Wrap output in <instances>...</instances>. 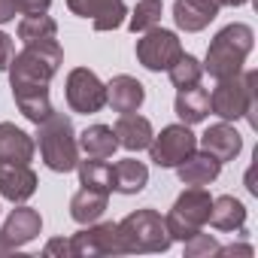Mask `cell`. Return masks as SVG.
Masks as SVG:
<instances>
[{
  "instance_id": "9",
  "label": "cell",
  "mask_w": 258,
  "mask_h": 258,
  "mask_svg": "<svg viewBox=\"0 0 258 258\" xmlns=\"http://www.w3.org/2000/svg\"><path fill=\"white\" fill-rule=\"evenodd\" d=\"M198 149V137L191 134L188 124H167L158 137L149 143V158L158 167H176Z\"/></svg>"
},
{
  "instance_id": "10",
  "label": "cell",
  "mask_w": 258,
  "mask_h": 258,
  "mask_svg": "<svg viewBox=\"0 0 258 258\" xmlns=\"http://www.w3.org/2000/svg\"><path fill=\"white\" fill-rule=\"evenodd\" d=\"M179 55H182V43L173 31L152 28V31L143 34V40H137V61L152 73L170 70Z\"/></svg>"
},
{
  "instance_id": "28",
  "label": "cell",
  "mask_w": 258,
  "mask_h": 258,
  "mask_svg": "<svg viewBox=\"0 0 258 258\" xmlns=\"http://www.w3.org/2000/svg\"><path fill=\"white\" fill-rule=\"evenodd\" d=\"M161 16H164V4H161V0H140V4L134 7V13H131L127 28H131L134 34H146V31L158 28Z\"/></svg>"
},
{
  "instance_id": "19",
  "label": "cell",
  "mask_w": 258,
  "mask_h": 258,
  "mask_svg": "<svg viewBox=\"0 0 258 258\" xmlns=\"http://www.w3.org/2000/svg\"><path fill=\"white\" fill-rule=\"evenodd\" d=\"M222 170V161L213 158L210 152H191L182 164H176V176L182 185H210Z\"/></svg>"
},
{
  "instance_id": "4",
  "label": "cell",
  "mask_w": 258,
  "mask_h": 258,
  "mask_svg": "<svg viewBox=\"0 0 258 258\" xmlns=\"http://www.w3.org/2000/svg\"><path fill=\"white\" fill-rule=\"evenodd\" d=\"M255 85H258V73L246 70L237 73L231 79H219V85L210 94V109L222 118V121H237V118H249L252 127H258L255 118Z\"/></svg>"
},
{
  "instance_id": "11",
  "label": "cell",
  "mask_w": 258,
  "mask_h": 258,
  "mask_svg": "<svg viewBox=\"0 0 258 258\" xmlns=\"http://www.w3.org/2000/svg\"><path fill=\"white\" fill-rule=\"evenodd\" d=\"M43 231V219L34 207H16L10 213V219L0 228V255H7L19 246H28L34 237H40Z\"/></svg>"
},
{
  "instance_id": "36",
  "label": "cell",
  "mask_w": 258,
  "mask_h": 258,
  "mask_svg": "<svg viewBox=\"0 0 258 258\" xmlns=\"http://www.w3.org/2000/svg\"><path fill=\"white\" fill-rule=\"evenodd\" d=\"M243 4H249V0H225V7H243Z\"/></svg>"
},
{
  "instance_id": "16",
  "label": "cell",
  "mask_w": 258,
  "mask_h": 258,
  "mask_svg": "<svg viewBox=\"0 0 258 258\" xmlns=\"http://www.w3.org/2000/svg\"><path fill=\"white\" fill-rule=\"evenodd\" d=\"M143 100H146V88H143L140 79L127 76V73L109 79V85H106V103L115 112H137L143 106Z\"/></svg>"
},
{
  "instance_id": "3",
  "label": "cell",
  "mask_w": 258,
  "mask_h": 258,
  "mask_svg": "<svg viewBox=\"0 0 258 258\" xmlns=\"http://www.w3.org/2000/svg\"><path fill=\"white\" fill-rule=\"evenodd\" d=\"M64 61V52L58 46V40H43V43H25V49L19 55H13L10 61V85L22 88V85H49L52 76L58 73Z\"/></svg>"
},
{
  "instance_id": "32",
  "label": "cell",
  "mask_w": 258,
  "mask_h": 258,
  "mask_svg": "<svg viewBox=\"0 0 258 258\" xmlns=\"http://www.w3.org/2000/svg\"><path fill=\"white\" fill-rule=\"evenodd\" d=\"M13 55H16L13 37H10V34H4V31H0V70H7V67H10Z\"/></svg>"
},
{
  "instance_id": "1",
  "label": "cell",
  "mask_w": 258,
  "mask_h": 258,
  "mask_svg": "<svg viewBox=\"0 0 258 258\" xmlns=\"http://www.w3.org/2000/svg\"><path fill=\"white\" fill-rule=\"evenodd\" d=\"M252 46H255L252 28L234 22V25L222 28V31L213 37V43H210V49H207L204 70H207L216 82H219V79H231V76L243 73V64H246Z\"/></svg>"
},
{
  "instance_id": "35",
  "label": "cell",
  "mask_w": 258,
  "mask_h": 258,
  "mask_svg": "<svg viewBox=\"0 0 258 258\" xmlns=\"http://www.w3.org/2000/svg\"><path fill=\"white\" fill-rule=\"evenodd\" d=\"M219 255H252V246H243V243H237V246H222Z\"/></svg>"
},
{
  "instance_id": "15",
  "label": "cell",
  "mask_w": 258,
  "mask_h": 258,
  "mask_svg": "<svg viewBox=\"0 0 258 258\" xmlns=\"http://www.w3.org/2000/svg\"><path fill=\"white\" fill-rule=\"evenodd\" d=\"M201 149L210 152V155L219 158V161H234V158L240 155V149H243V137H240V131H237L234 124L219 121V124H210L207 131H204Z\"/></svg>"
},
{
  "instance_id": "31",
  "label": "cell",
  "mask_w": 258,
  "mask_h": 258,
  "mask_svg": "<svg viewBox=\"0 0 258 258\" xmlns=\"http://www.w3.org/2000/svg\"><path fill=\"white\" fill-rule=\"evenodd\" d=\"M52 7V0H16V10L25 13V16H37V13H46Z\"/></svg>"
},
{
  "instance_id": "2",
  "label": "cell",
  "mask_w": 258,
  "mask_h": 258,
  "mask_svg": "<svg viewBox=\"0 0 258 258\" xmlns=\"http://www.w3.org/2000/svg\"><path fill=\"white\" fill-rule=\"evenodd\" d=\"M37 131V146H40V155L46 161L49 170L55 173H70L76 170L79 164V143H76V134H73V121L64 115V112H55L49 118H43Z\"/></svg>"
},
{
  "instance_id": "30",
  "label": "cell",
  "mask_w": 258,
  "mask_h": 258,
  "mask_svg": "<svg viewBox=\"0 0 258 258\" xmlns=\"http://www.w3.org/2000/svg\"><path fill=\"white\" fill-rule=\"evenodd\" d=\"M219 249H222L219 240L213 234H204V231H198L185 240V255L188 258H210V255H219Z\"/></svg>"
},
{
  "instance_id": "22",
  "label": "cell",
  "mask_w": 258,
  "mask_h": 258,
  "mask_svg": "<svg viewBox=\"0 0 258 258\" xmlns=\"http://www.w3.org/2000/svg\"><path fill=\"white\" fill-rule=\"evenodd\" d=\"M207 222L216 231H243V225H246V207L234 195L213 198V207H210V219Z\"/></svg>"
},
{
  "instance_id": "23",
  "label": "cell",
  "mask_w": 258,
  "mask_h": 258,
  "mask_svg": "<svg viewBox=\"0 0 258 258\" xmlns=\"http://www.w3.org/2000/svg\"><path fill=\"white\" fill-rule=\"evenodd\" d=\"M149 182V167L137 158H124L118 164H112V188L121 195H137L143 191Z\"/></svg>"
},
{
  "instance_id": "29",
  "label": "cell",
  "mask_w": 258,
  "mask_h": 258,
  "mask_svg": "<svg viewBox=\"0 0 258 258\" xmlns=\"http://www.w3.org/2000/svg\"><path fill=\"white\" fill-rule=\"evenodd\" d=\"M170 73V82L176 85V88H188V85H198L201 82V76H204V64L195 58V55H179L176 61H173V67L167 70Z\"/></svg>"
},
{
  "instance_id": "17",
  "label": "cell",
  "mask_w": 258,
  "mask_h": 258,
  "mask_svg": "<svg viewBox=\"0 0 258 258\" xmlns=\"http://www.w3.org/2000/svg\"><path fill=\"white\" fill-rule=\"evenodd\" d=\"M115 140L118 146L124 149H131V152H140V149H149L152 143V121L146 115H137V112H121L118 121H115Z\"/></svg>"
},
{
  "instance_id": "26",
  "label": "cell",
  "mask_w": 258,
  "mask_h": 258,
  "mask_svg": "<svg viewBox=\"0 0 258 258\" xmlns=\"http://www.w3.org/2000/svg\"><path fill=\"white\" fill-rule=\"evenodd\" d=\"M79 170V182L82 188H94V191H112V167L103 161V158H88V161H79L76 164Z\"/></svg>"
},
{
  "instance_id": "14",
  "label": "cell",
  "mask_w": 258,
  "mask_h": 258,
  "mask_svg": "<svg viewBox=\"0 0 258 258\" xmlns=\"http://www.w3.org/2000/svg\"><path fill=\"white\" fill-rule=\"evenodd\" d=\"M222 7H225V0H176L173 4V22L185 34H198L219 16Z\"/></svg>"
},
{
  "instance_id": "12",
  "label": "cell",
  "mask_w": 258,
  "mask_h": 258,
  "mask_svg": "<svg viewBox=\"0 0 258 258\" xmlns=\"http://www.w3.org/2000/svg\"><path fill=\"white\" fill-rule=\"evenodd\" d=\"M67 7L73 16L91 19L94 31H115L127 16L124 0H67Z\"/></svg>"
},
{
  "instance_id": "33",
  "label": "cell",
  "mask_w": 258,
  "mask_h": 258,
  "mask_svg": "<svg viewBox=\"0 0 258 258\" xmlns=\"http://www.w3.org/2000/svg\"><path fill=\"white\" fill-rule=\"evenodd\" d=\"M43 255H61V258H70V240H64V237L49 240L46 249H43Z\"/></svg>"
},
{
  "instance_id": "18",
  "label": "cell",
  "mask_w": 258,
  "mask_h": 258,
  "mask_svg": "<svg viewBox=\"0 0 258 258\" xmlns=\"http://www.w3.org/2000/svg\"><path fill=\"white\" fill-rule=\"evenodd\" d=\"M34 152H37V143L28 131L16 127L13 121H0V161L31 164Z\"/></svg>"
},
{
  "instance_id": "8",
  "label": "cell",
  "mask_w": 258,
  "mask_h": 258,
  "mask_svg": "<svg viewBox=\"0 0 258 258\" xmlns=\"http://www.w3.org/2000/svg\"><path fill=\"white\" fill-rule=\"evenodd\" d=\"M64 94H67V103L73 112H82V115H91V112H100L106 106V85L97 79L94 70L88 67H76L67 73V85H64Z\"/></svg>"
},
{
  "instance_id": "21",
  "label": "cell",
  "mask_w": 258,
  "mask_h": 258,
  "mask_svg": "<svg viewBox=\"0 0 258 258\" xmlns=\"http://www.w3.org/2000/svg\"><path fill=\"white\" fill-rule=\"evenodd\" d=\"M173 109H176L182 124H198V121H204L210 115V91L201 88V82L188 85V88H179Z\"/></svg>"
},
{
  "instance_id": "5",
  "label": "cell",
  "mask_w": 258,
  "mask_h": 258,
  "mask_svg": "<svg viewBox=\"0 0 258 258\" xmlns=\"http://www.w3.org/2000/svg\"><path fill=\"white\" fill-rule=\"evenodd\" d=\"M115 225H118V237H121L124 255H131V252H167L170 243H173L170 234H167L164 219L152 207L124 216Z\"/></svg>"
},
{
  "instance_id": "13",
  "label": "cell",
  "mask_w": 258,
  "mask_h": 258,
  "mask_svg": "<svg viewBox=\"0 0 258 258\" xmlns=\"http://www.w3.org/2000/svg\"><path fill=\"white\" fill-rule=\"evenodd\" d=\"M37 191V173L31 164L19 161H0V195L13 204H25Z\"/></svg>"
},
{
  "instance_id": "34",
  "label": "cell",
  "mask_w": 258,
  "mask_h": 258,
  "mask_svg": "<svg viewBox=\"0 0 258 258\" xmlns=\"http://www.w3.org/2000/svg\"><path fill=\"white\" fill-rule=\"evenodd\" d=\"M16 0H0V25H7V22H13L16 19Z\"/></svg>"
},
{
  "instance_id": "7",
  "label": "cell",
  "mask_w": 258,
  "mask_h": 258,
  "mask_svg": "<svg viewBox=\"0 0 258 258\" xmlns=\"http://www.w3.org/2000/svg\"><path fill=\"white\" fill-rule=\"evenodd\" d=\"M100 255H124L115 222H100V225L91 222L70 237V258H100Z\"/></svg>"
},
{
  "instance_id": "20",
  "label": "cell",
  "mask_w": 258,
  "mask_h": 258,
  "mask_svg": "<svg viewBox=\"0 0 258 258\" xmlns=\"http://www.w3.org/2000/svg\"><path fill=\"white\" fill-rule=\"evenodd\" d=\"M16 106L22 109V115L34 124H40L43 118L52 115V100H49V85H22L13 88Z\"/></svg>"
},
{
  "instance_id": "6",
  "label": "cell",
  "mask_w": 258,
  "mask_h": 258,
  "mask_svg": "<svg viewBox=\"0 0 258 258\" xmlns=\"http://www.w3.org/2000/svg\"><path fill=\"white\" fill-rule=\"evenodd\" d=\"M210 207H213V198H210V191L204 185L185 188L176 198L173 210L164 216V225H167L170 240H182L185 243L191 234H198L207 225V219H210Z\"/></svg>"
},
{
  "instance_id": "27",
  "label": "cell",
  "mask_w": 258,
  "mask_h": 258,
  "mask_svg": "<svg viewBox=\"0 0 258 258\" xmlns=\"http://www.w3.org/2000/svg\"><path fill=\"white\" fill-rule=\"evenodd\" d=\"M58 34V25L55 19H49L46 13H37V16H25L19 22V40L25 43H43V40H55Z\"/></svg>"
},
{
  "instance_id": "25",
  "label": "cell",
  "mask_w": 258,
  "mask_h": 258,
  "mask_svg": "<svg viewBox=\"0 0 258 258\" xmlns=\"http://www.w3.org/2000/svg\"><path fill=\"white\" fill-rule=\"evenodd\" d=\"M79 149L88 158H109L118 149L115 131H112V127H106V124H91V127H85L82 137H79Z\"/></svg>"
},
{
  "instance_id": "24",
  "label": "cell",
  "mask_w": 258,
  "mask_h": 258,
  "mask_svg": "<svg viewBox=\"0 0 258 258\" xmlns=\"http://www.w3.org/2000/svg\"><path fill=\"white\" fill-rule=\"evenodd\" d=\"M106 198H109L106 191H94V188L76 191L70 198V216H73V222H79V225L97 222L103 216V210H106Z\"/></svg>"
}]
</instances>
